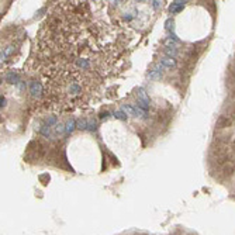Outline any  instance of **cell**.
Masks as SVG:
<instances>
[{
	"mask_svg": "<svg viewBox=\"0 0 235 235\" xmlns=\"http://www.w3.org/2000/svg\"><path fill=\"white\" fill-rule=\"evenodd\" d=\"M175 59L173 58H170V57H168V58H165V59H162V65L163 66H168V68H172V66H175Z\"/></svg>",
	"mask_w": 235,
	"mask_h": 235,
	"instance_id": "3957f363",
	"label": "cell"
},
{
	"mask_svg": "<svg viewBox=\"0 0 235 235\" xmlns=\"http://www.w3.org/2000/svg\"><path fill=\"white\" fill-rule=\"evenodd\" d=\"M184 3H186V2H173V3L170 4V7H169L170 13H172V14H176V13H179L180 10H183Z\"/></svg>",
	"mask_w": 235,
	"mask_h": 235,
	"instance_id": "7a4b0ae2",
	"label": "cell"
},
{
	"mask_svg": "<svg viewBox=\"0 0 235 235\" xmlns=\"http://www.w3.org/2000/svg\"><path fill=\"white\" fill-rule=\"evenodd\" d=\"M138 100H139V107H142L145 110V108L149 106V99L147 97V94H145L144 90H139L138 92Z\"/></svg>",
	"mask_w": 235,
	"mask_h": 235,
	"instance_id": "6da1fadb",
	"label": "cell"
},
{
	"mask_svg": "<svg viewBox=\"0 0 235 235\" xmlns=\"http://www.w3.org/2000/svg\"><path fill=\"white\" fill-rule=\"evenodd\" d=\"M73 127H75V121H73V120H71V121L68 122V127H66V131H72V130H73Z\"/></svg>",
	"mask_w": 235,
	"mask_h": 235,
	"instance_id": "8992f818",
	"label": "cell"
},
{
	"mask_svg": "<svg viewBox=\"0 0 235 235\" xmlns=\"http://www.w3.org/2000/svg\"><path fill=\"white\" fill-rule=\"evenodd\" d=\"M134 110H135V116L147 117V110H144V108L139 107V106H134Z\"/></svg>",
	"mask_w": 235,
	"mask_h": 235,
	"instance_id": "277c9868",
	"label": "cell"
},
{
	"mask_svg": "<svg viewBox=\"0 0 235 235\" xmlns=\"http://www.w3.org/2000/svg\"><path fill=\"white\" fill-rule=\"evenodd\" d=\"M114 116H116V117H117V118H120V120H125V118H127V117H125V116H124V114H122V113H121V111H117V113H116V114H114Z\"/></svg>",
	"mask_w": 235,
	"mask_h": 235,
	"instance_id": "52a82bcc",
	"label": "cell"
},
{
	"mask_svg": "<svg viewBox=\"0 0 235 235\" xmlns=\"http://www.w3.org/2000/svg\"><path fill=\"white\" fill-rule=\"evenodd\" d=\"M159 4H161V2H153V6L155 7H159Z\"/></svg>",
	"mask_w": 235,
	"mask_h": 235,
	"instance_id": "ba28073f",
	"label": "cell"
},
{
	"mask_svg": "<svg viewBox=\"0 0 235 235\" xmlns=\"http://www.w3.org/2000/svg\"><path fill=\"white\" fill-rule=\"evenodd\" d=\"M122 111H125V113L130 114V116H135V110H134V107H131V106H122Z\"/></svg>",
	"mask_w": 235,
	"mask_h": 235,
	"instance_id": "5b68a950",
	"label": "cell"
}]
</instances>
